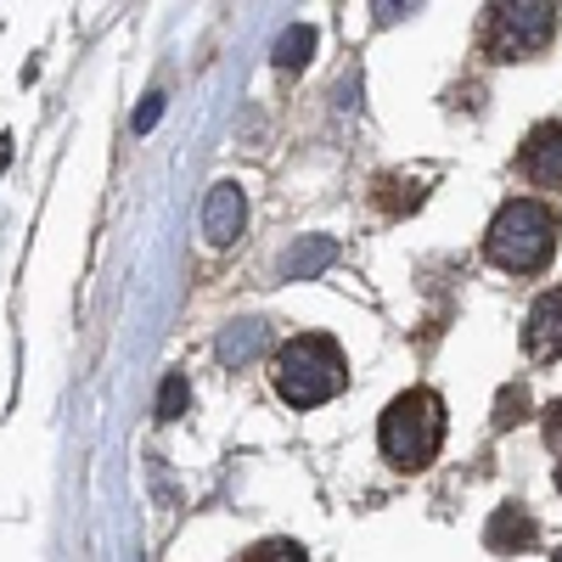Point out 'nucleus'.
<instances>
[{
	"label": "nucleus",
	"mask_w": 562,
	"mask_h": 562,
	"mask_svg": "<svg viewBox=\"0 0 562 562\" xmlns=\"http://www.w3.org/2000/svg\"><path fill=\"white\" fill-rule=\"evenodd\" d=\"M484 259L506 276H540L557 259V209L540 198H512L484 231Z\"/></svg>",
	"instance_id": "nucleus-1"
},
{
	"label": "nucleus",
	"mask_w": 562,
	"mask_h": 562,
	"mask_svg": "<svg viewBox=\"0 0 562 562\" xmlns=\"http://www.w3.org/2000/svg\"><path fill=\"white\" fill-rule=\"evenodd\" d=\"M344 383H349L344 349H338V338H326V333L288 338L270 355V389L288 400L293 411H315L326 400H338Z\"/></svg>",
	"instance_id": "nucleus-2"
},
{
	"label": "nucleus",
	"mask_w": 562,
	"mask_h": 562,
	"mask_svg": "<svg viewBox=\"0 0 562 562\" xmlns=\"http://www.w3.org/2000/svg\"><path fill=\"white\" fill-rule=\"evenodd\" d=\"M378 445L400 473H422L434 467L439 445H445V400L434 389H405L389 400L383 422H378Z\"/></svg>",
	"instance_id": "nucleus-3"
},
{
	"label": "nucleus",
	"mask_w": 562,
	"mask_h": 562,
	"mask_svg": "<svg viewBox=\"0 0 562 562\" xmlns=\"http://www.w3.org/2000/svg\"><path fill=\"white\" fill-rule=\"evenodd\" d=\"M551 34H557V7H540V0H529V7H490L484 52L495 63H524V57L546 52Z\"/></svg>",
	"instance_id": "nucleus-4"
},
{
	"label": "nucleus",
	"mask_w": 562,
	"mask_h": 562,
	"mask_svg": "<svg viewBox=\"0 0 562 562\" xmlns=\"http://www.w3.org/2000/svg\"><path fill=\"white\" fill-rule=\"evenodd\" d=\"M518 169H524L535 186H546V192H562V119L529 130L524 153H518Z\"/></svg>",
	"instance_id": "nucleus-5"
},
{
	"label": "nucleus",
	"mask_w": 562,
	"mask_h": 562,
	"mask_svg": "<svg viewBox=\"0 0 562 562\" xmlns=\"http://www.w3.org/2000/svg\"><path fill=\"white\" fill-rule=\"evenodd\" d=\"M243 220H248L243 186H237V180L209 186V203H203V231H209V243H214V248H231V243L243 237Z\"/></svg>",
	"instance_id": "nucleus-6"
},
{
	"label": "nucleus",
	"mask_w": 562,
	"mask_h": 562,
	"mask_svg": "<svg viewBox=\"0 0 562 562\" xmlns=\"http://www.w3.org/2000/svg\"><path fill=\"white\" fill-rule=\"evenodd\" d=\"M524 349L535 360H562V288L535 299V310L524 321Z\"/></svg>",
	"instance_id": "nucleus-7"
},
{
	"label": "nucleus",
	"mask_w": 562,
	"mask_h": 562,
	"mask_svg": "<svg viewBox=\"0 0 562 562\" xmlns=\"http://www.w3.org/2000/svg\"><path fill=\"white\" fill-rule=\"evenodd\" d=\"M535 518L524 506H501L495 518H490V529H484V540H490V551H529L535 546Z\"/></svg>",
	"instance_id": "nucleus-8"
},
{
	"label": "nucleus",
	"mask_w": 562,
	"mask_h": 562,
	"mask_svg": "<svg viewBox=\"0 0 562 562\" xmlns=\"http://www.w3.org/2000/svg\"><path fill=\"white\" fill-rule=\"evenodd\" d=\"M270 344V326L265 321H237V326H225V333H220V360L225 366H243V360H254L259 349Z\"/></svg>",
	"instance_id": "nucleus-9"
},
{
	"label": "nucleus",
	"mask_w": 562,
	"mask_h": 562,
	"mask_svg": "<svg viewBox=\"0 0 562 562\" xmlns=\"http://www.w3.org/2000/svg\"><path fill=\"white\" fill-rule=\"evenodd\" d=\"M310 52H315V29H310V23H299V29H288V34L276 40V68L299 74V68L310 63Z\"/></svg>",
	"instance_id": "nucleus-10"
},
{
	"label": "nucleus",
	"mask_w": 562,
	"mask_h": 562,
	"mask_svg": "<svg viewBox=\"0 0 562 562\" xmlns=\"http://www.w3.org/2000/svg\"><path fill=\"white\" fill-rule=\"evenodd\" d=\"M186 400H192V383H186L180 371H169L164 389H158V416H164V422H175V416L186 411Z\"/></svg>",
	"instance_id": "nucleus-11"
},
{
	"label": "nucleus",
	"mask_w": 562,
	"mask_h": 562,
	"mask_svg": "<svg viewBox=\"0 0 562 562\" xmlns=\"http://www.w3.org/2000/svg\"><path fill=\"white\" fill-rule=\"evenodd\" d=\"M243 562H310V557L293 540H259V546L243 551Z\"/></svg>",
	"instance_id": "nucleus-12"
},
{
	"label": "nucleus",
	"mask_w": 562,
	"mask_h": 562,
	"mask_svg": "<svg viewBox=\"0 0 562 562\" xmlns=\"http://www.w3.org/2000/svg\"><path fill=\"white\" fill-rule=\"evenodd\" d=\"M524 411H529V394H524V383H512V389L495 400V428H518Z\"/></svg>",
	"instance_id": "nucleus-13"
},
{
	"label": "nucleus",
	"mask_w": 562,
	"mask_h": 562,
	"mask_svg": "<svg viewBox=\"0 0 562 562\" xmlns=\"http://www.w3.org/2000/svg\"><path fill=\"white\" fill-rule=\"evenodd\" d=\"M326 259H333V243L315 237V243H304V248L288 259V270H293V276H310V270H315V265H326Z\"/></svg>",
	"instance_id": "nucleus-14"
},
{
	"label": "nucleus",
	"mask_w": 562,
	"mask_h": 562,
	"mask_svg": "<svg viewBox=\"0 0 562 562\" xmlns=\"http://www.w3.org/2000/svg\"><path fill=\"white\" fill-rule=\"evenodd\" d=\"M540 416H546V445H562V400H551Z\"/></svg>",
	"instance_id": "nucleus-15"
},
{
	"label": "nucleus",
	"mask_w": 562,
	"mask_h": 562,
	"mask_svg": "<svg viewBox=\"0 0 562 562\" xmlns=\"http://www.w3.org/2000/svg\"><path fill=\"white\" fill-rule=\"evenodd\" d=\"M158 119H164V102H158V97H147V102L135 108V130H153Z\"/></svg>",
	"instance_id": "nucleus-16"
},
{
	"label": "nucleus",
	"mask_w": 562,
	"mask_h": 562,
	"mask_svg": "<svg viewBox=\"0 0 562 562\" xmlns=\"http://www.w3.org/2000/svg\"><path fill=\"white\" fill-rule=\"evenodd\" d=\"M557 490H562V467H557Z\"/></svg>",
	"instance_id": "nucleus-17"
},
{
	"label": "nucleus",
	"mask_w": 562,
	"mask_h": 562,
	"mask_svg": "<svg viewBox=\"0 0 562 562\" xmlns=\"http://www.w3.org/2000/svg\"><path fill=\"white\" fill-rule=\"evenodd\" d=\"M551 562H562V551H551Z\"/></svg>",
	"instance_id": "nucleus-18"
}]
</instances>
